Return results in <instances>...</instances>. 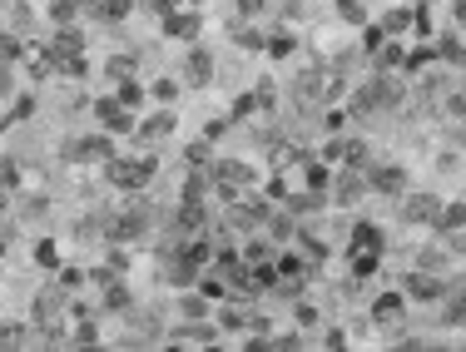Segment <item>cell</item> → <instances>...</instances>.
Instances as JSON below:
<instances>
[{
  "label": "cell",
  "instance_id": "6da1fadb",
  "mask_svg": "<svg viewBox=\"0 0 466 352\" xmlns=\"http://www.w3.org/2000/svg\"><path fill=\"white\" fill-rule=\"evenodd\" d=\"M100 174H104V184H110L114 194H129L134 199L139 189H149L154 184V174H159V159L154 154H114V159H104L100 164Z\"/></svg>",
  "mask_w": 466,
  "mask_h": 352
},
{
  "label": "cell",
  "instance_id": "7a4b0ae2",
  "mask_svg": "<svg viewBox=\"0 0 466 352\" xmlns=\"http://www.w3.org/2000/svg\"><path fill=\"white\" fill-rule=\"evenodd\" d=\"M60 159L75 164V169H100L104 159H114V134L110 129H85L80 139H65Z\"/></svg>",
  "mask_w": 466,
  "mask_h": 352
},
{
  "label": "cell",
  "instance_id": "3957f363",
  "mask_svg": "<svg viewBox=\"0 0 466 352\" xmlns=\"http://www.w3.org/2000/svg\"><path fill=\"white\" fill-rule=\"evenodd\" d=\"M407 308H412V302H407V293L402 288H387V293H378V298H372V323H378L382 333H392V338H397V333L407 327Z\"/></svg>",
  "mask_w": 466,
  "mask_h": 352
},
{
  "label": "cell",
  "instance_id": "277c9868",
  "mask_svg": "<svg viewBox=\"0 0 466 352\" xmlns=\"http://www.w3.org/2000/svg\"><path fill=\"white\" fill-rule=\"evenodd\" d=\"M452 288L447 283V273H427V268H407L402 273V293H407V302H441V293Z\"/></svg>",
  "mask_w": 466,
  "mask_h": 352
},
{
  "label": "cell",
  "instance_id": "5b68a950",
  "mask_svg": "<svg viewBox=\"0 0 466 352\" xmlns=\"http://www.w3.org/2000/svg\"><path fill=\"white\" fill-rule=\"evenodd\" d=\"M397 203H402V218H407L412 228H437L441 203H447V199H437V194H427V189H407Z\"/></svg>",
  "mask_w": 466,
  "mask_h": 352
},
{
  "label": "cell",
  "instance_id": "8992f818",
  "mask_svg": "<svg viewBox=\"0 0 466 352\" xmlns=\"http://www.w3.org/2000/svg\"><path fill=\"white\" fill-rule=\"evenodd\" d=\"M367 184H372V194H387V199H402V194L412 189L407 164H382V159L367 164Z\"/></svg>",
  "mask_w": 466,
  "mask_h": 352
},
{
  "label": "cell",
  "instance_id": "52a82bcc",
  "mask_svg": "<svg viewBox=\"0 0 466 352\" xmlns=\"http://www.w3.org/2000/svg\"><path fill=\"white\" fill-rule=\"evenodd\" d=\"M95 125L110 129V134L119 139V134H134L139 114H134V110H125V104L114 100V89H110V95H100V100H95Z\"/></svg>",
  "mask_w": 466,
  "mask_h": 352
},
{
  "label": "cell",
  "instance_id": "ba28073f",
  "mask_svg": "<svg viewBox=\"0 0 466 352\" xmlns=\"http://www.w3.org/2000/svg\"><path fill=\"white\" fill-rule=\"evenodd\" d=\"M174 129H179L174 104H154V110H144V114H139L134 134H139V139H149V144H159V139H169Z\"/></svg>",
  "mask_w": 466,
  "mask_h": 352
},
{
  "label": "cell",
  "instance_id": "9c48e42d",
  "mask_svg": "<svg viewBox=\"0 0 466 352\" xmlns=\"http://www.w3.org/2000/svg\"><path fill=\"white\" fill-rule=\"evenodd\" d=\"M214 323L224 327V338H239L243 327H253V302L248 298H218Z\"/></svg>",
  "mask_w": 466,
  "mask_h": 352
},
{
  "label": "cell",
  "instance_id": "30bf717a",
  "mask_svg": "<svg viewBox=\"0 0 466 352\" xmlns=\"http://www.w3.org/2000/svg\"><path fill=\"white\" fill-rule=\"evenodd\" d=\"M328 194L338 203H357L363 194H372V184H367V169H348V164H338V174H332Z\"/></svg>",
  "mask_w": 466,
  "mask_h": 352
},
{
  "label": "cell",
  "instance_id": "8fae6325",
  "mask_svg": "<svg viewBox=\"0 0 466 352\" xmlns=\"http://www.w3.org/2000/svg\"><path fill=\"white\" fill-rule=\"evenodd\" d=\"M214 70H218L214 50H203L199 40H194V45H189V60H184V85H189V89H209V85H214Z\"/></svg>",
  "mask_w": 466,
  "mask_h": 352
},
{
  "label": "cell",
  "instance_id": "7c38bea8",
  "mask_svg": "<svg viewBox=\"0 0 466 352\" xmlns=\"http://www.w3.org/2000/svg\"><path fill=\"white\" fill-rule=\"evenodd\" d=\"M159 26H164L169 40H184V45H194V40H199V30H203V20H199L194 11H184V5H174V11L159 15Z\"/></svg>",
  "mask_w": 466,
  "mask_h": 352
},
{
  "label": "cell",
  "instance_id": "4fadbf2b",
  "mask_svg": "<svg viewBox=\"0 0 466 352\" xmlns=\"http://www.w3.org/2000/svg\"><path fill=\"white\" fill-rule=\"evenodd\" d=\"M348 253H387V233L378 224H367V218H357L353 239H348Z\"/></svg>",
  "mask_w": 466,
  "mask_h": 352
},
{
  "label": "cell",
  "instance_id": "5bb4252c",
  "mask_svg": "<svg viewBox=\"0 0 466 352\" xmlns=\"http://www.w3.org/2000/svg\"><path fill=\"white\" fill-rule=\"evenodd\" d=\"M179 318L184 323H194V318H214V298L203 288H184L179 293Z\"/></svg>",
  "mask_w": 466,
  "mask_h": 352
},
{
  "label": "cell",
  "instance_id": "9a60e30c",
  "mask_svg": "<svg viewBox=\"0 0 466 352\" xmlns=\"http://www.w3.org/2000/svg\"><path fill=\"white\" fill-rule=\"evenodd\" d=\"M203 218H209V209H203V199H184L174 214V228L179 233H203Z\"/></svg>",
  "mask_w": 466,
  "mask_h": 352
},
{
  "label": "cell",
  "instance_id": "2e32d148",
  "mask_svg": "<svg viewBox=\"0 0 466 352\" xmlns=\"http://www.w3.org/2000/svg\"><path fill=\"white\" fill-rule=\"evenodd\" d=\"M441 323L447 327H466V288H447L441 293Z\"/></svg>",
  "mask_w": 466,
  "mask_h": 352
},
{
  "label": "cell",
  "instance_id": "e0dca14e",
  "mask_svg": "<svg viewBox=\"0 0 466 352\" xmlns=\"http://www.w3.org/2000/svg\"><path fill=\"white\" fill-rule=\"evenodd\" d=\"M134 15V0H95V20L100 26H125Z\"/></svg>",
  "mask_w": 466,
  "mask_h": 352
},
{
  "label": "cell",
  "instance_id": "ac0fdd59",
  "mask_svg": "<svg viewBox=\"0 0 466 352\" xmlns=\"http://www.w3.org/2000/svg\"><path fill=\"white\" fill-rule=\"evenodd\" d=\"M30 342H35V323H20V318L0 323V348H30Z\"/></svg>",
  "mask_w": 466,
  "mask_h": 352
},
{
  "label": "cell",
  "instance_id": "d6986e66",
  "mask_svg": "<svg viewBox=\"0 0 466 352\" xmlns=\"http://www.w3.org/2000/svg\"><path fill=\"white\" fill-rule=\"evenodd\" d=\"M437 60H441V65H452V70H466V40L456 35V30L437 40Z\"/></svg>",
  "mask_w": 466,
  "mask_h": 352
},
{
  "label": "cell",
  "instance_id": "ffe728a7",
  "mask_svg": "<svg viewBox=\"0 0 466 352\" xmlns=\"http://www.w3.org/2000/svg\"><path fill=\"white\" fill-rule=\"evenodd\" d=\"M214 139H189V144H184V164H189V169H214Z\"/></svg>",
  "mask_w": 466,
  "mask_h": 352
},
{
  "label": "cell",
  "instance_id": "44dd1931",
  "mask_svg": "<svg viewBox=\"0 0 466 352\" xmlns=\"http://www.w3.org/2000/svg\"><path fill=\"white\" fill-rule=\"evenodd\" d=\"M114 89V100H119V104H125V110H144V100H149V89H144V85H139V80L134 75H129V80H119V85H110Z\"/></svg>",
  "mask_w": 466,
  "mask_h": 352
},
{
  "label": "cell",
  "instance_id": "7402d4cb",
  "mask_svg": "<svg viewBox=\"0 0 466 352\" xmlns=\"http://www.w3.org/2000/svg\"><path fill=\"white\" fill-rule=\"evenodd\" d=\"M332 15H338L342 26H353V30H363L372 15H367V0H332Z\"/></svg>",
  "mask_w": 466,
  "mask_h": 352
},
{
  "label": "cell",
  "instance_id": "603a6c76",
  "mask_svg": "<svg viewBox=\"0 0 466 352\" xmlns=\"http://www.w3.org/2000/svg\"><path fill=\"white\" fill-rule=\"evenodd\" d=\"M382 30H387V35H397L402 40L407 30H412V5H387V11H382V20H378Z\"/></svg>",
  "mask_w": 466,
  "mask_h": 352
},
{
  "label": "cell",
  "instance_id": "cb8c5ba5",
  "mask_svg": "<svg viewBox=\"0 0 466 352\" xmlns=\"http://www.w3.org/2000/svg\"><path fill=\"white\" fill-rule=\"evenodd\" d=\"M338 164H348V169H367V164H372V149H367L363 139L342 134V154H338Z\"/></svg>",
  "mask_w": 466,
  "mask_h": 352
},
{
  "label": "cell",
  "instance_id": "d4e9b609",
  "mask_svg": "<svg viewBox=\"0 0 466 352\" xmlns=\"http://www.w3.org/2000/svg\"><path fill=\"white\" fill-rule=\"evenodd\" d=\"M184 89H189L184 80H174V75H159V80L149 85V100H154V104H179V95H184Z\"/></svg>",
  "mask_w": 466,
  "mask_h": 352
},
{
  "label": "cell",
  "instance_id": "484cf974",
  "mask_svg": "<svg viewBox=\"0 0 466 352\" xmlns=\"http://www.w3.org/2000/svg\"><path fill=\"white\" fill-rule=\"evenodd\" d=\"M452 258H456L452 249H422L412 264H416V268H427V273H447V268H452Z\"/></svg>",
  "mask_w": 466,
  "mask_h": 352
},
{
  "label": "cell",
  "instance_id": "4316f807",
  "mask_svg": "<svg viewBox=\"0 0 466 352\" xmlns=\"http://www.w3.org/2000/svg\"><path fill=\"white\" fill-rule=\"evenodd\" d=\"M45 15H50V26H75L80 0H45Z\"/></svg>",
  "mask_w": 466,
  "mask_h": 352
},
{
  "label": "cell",
  "instance_id": "83f0119b",
  "mask_svg": "<svg viewBox=\"0 0 466 352\" xmlns=\"http://www.w3.org/2000/svg\"><path fill=\"white\" fill-rule=\"evenodd\" d=\"M441 233H456V228H466V199H452L441 203V218H437Z\"/></svg>",
  "mask_w": 466,
  "mask_h": 352
},
{
  "label": "cell",
  "instance_id": "f1b7e54d",
  "mask_svg": "<svg viewBox=\"0 0 466 352\" xmlns=\"http://www.w3.org/2000/svg\"><path fill=\"white\" fill-rule=\"evenodd\" d=\"M293 50H298V35H293V30H273V35H268V55H273V60H293Z\"/></svg>",
  "mask_w": 466,
  "mask_h": 352
},
{
  "label": "cell",
  "instance_id": "f546056e",
  "mask_svg": "<svg viewBox=\"0 0 466 352\" xmlns=\"http://www.w3.org/2000/svg\"><path fill=\"white\" fill-rule=\"evenodd\" d=\"M55 278H60V288L70 293V298H75V293H85V283H89V273H85V268H70V264H60V268H55Z\"/></svg>",
  "mask_w": 466,
  "mask_h": 352
},
{
  "label": "cell",
  "instance_id": "4dcf8cb0",
  "mask_svg": "<svg viewBox=\"0 0 466 352\" xmlns=\"http://www.w3.org/2000/svg\"><path fill=\"white\" fill-rule=\"evenodd\" d=\"M134 75V55H110V60H104V80H110V85H119V80H129Z\"/></svg>",
  "mask_w": 466,
  "mask_h": 352
},
{
  "label": "cell",
  "instance_id": "1f68e13d",
  "mask_svg": "<svg viewBox=\"0 0 466 352\" xmlns=\"http://www.w3.org/2000/svg\"><path fill=\"white\" fill-rule=\"evenodd\" d=\"M382 264V253H348V273L353 278H372Z\"/></svg>",
  "mask_w": 466,
  "mask_h": 352
},
{
  "label": "cell",
  "instance_id": "d6a6232c",
  "mask_svg": "<svg viewBox=\"0 0 466 352\" xmlns=\"http://www.w3.org/2000/svg\"><path fill=\"white\" fill-rule=\"evenodd\" d=\"M258 110H264V100H258V89H253V95H239V100H233L228 119H233V125H243V119H253Z\"/></svg>",
  "mask_w": 466,
  "mask_h": 352
},
{
  "label": "cell",
  "instance_id": "836d02e7",
  "mask_svg": "<svg viewBox=\"0 0 466 352\" xmlns=\"http://www.w3.org/2000/svg\"><path fill=\"white\" fill-rule=\"evenodd\" d=\"M35 264L55 273V268L65 264V258H60V243H55V239H40V243H35Z\"/></svg>",
  "mask_w": 466,
  "mask_h": 352
},
{
  "label": "cell",
  "instance_id": "e575fe53",
  "mask_svg": "<svg viewBox=\"0 0 466 352\" xmlns=\"http://www.w3.org/2000/svg\"><path fill=\"white\" fill-rule=\"evenodd\" d=\"M293 318H298V327H317V323H323V308H317V302H308V298H298Z\"/></svg>",
  "mask_w": 466,
  "mask_h": 352
},
{
  "label": "cell",
  "instance_id": "d590c367",
  "mask_svg": "<svg viewBox=\"0 0 466 352\" xmlns=\"http://www.w3.org/2000/svg\"><path fill=\"white\" fill-rule=\"evenodd\" d=\"M437 169H441V174H456V169H466V154L462 149H441L437 154Z\"/></svg>",
  "mask_w": 466,
  "mask_h": 352
},
{
  "label": "cell",
  "instance_id": "8d00e7d4",
  "mask_svg": "<svg viewBox=\"0 0 466 352\" xmlns=\"http://www.w3.org/2000/svg\"><path fill=\"white\" fill-rule=\"evenodd\" d=\"M0 189H20V164L0 159Z\"/></svg>",
  "mask_w": 466,
  "mask_h": 352
},
{
  "label": "cell",
  "instance_id": "74e56055",
  "mask_svg": "<svg viewBox=\"0 0 466 352\" xmlns=\"http://www.w3.org/2000/svg\"><path fill=\"white\" fill-rule=\"evenodd\" d=\"M224 129H233V119H224V114H218V119H209V125H203V139H224Z\"/></svg>",
  "mask_w": 466,
  "mask_h": 352
},
{
  "label": "cell",
  "instance_id": "f35d334b",
  "mask_svg": "<svg viewBox=\"0 0 466 352\" xmlns=\"http://www.w3.org/2000/svg\"><path fill=\"white\" fill-rule=\"evenodd\" d=\"M20 209H26V214H45V209H50V199H45V194H26V199H20Z\"/></svg>",
  "mask_w": 466,
  "mask_h": 352
},
{
  "label": "cell",
  "instance_id": "ab89813d",
  "mask_svg": "<svg viewBox=\"0 0 466 352\" xmlns=\"http://www.w3.org/2000/svg\"><path fill=\"white\" fill-rule=\"evenodd\" d=\"M239 5V15H264L268 11V0H233Z\"/></svg>",
  "mask_w": 466,
  "mask_h": 352
},
{
  "label": "cell",
  "instance_id": "60d3db41",
  "mask_svg": "<svg viewBox=\"0 0 466 352\" xmlns=\"http://www.w3.org/2000/svg\"><path fill=\"white\" fill-rule=\"evenodd\" d=\"M323 342H328V348H348V333H342V327H328V333H323Z\"/></svg>",
  "mask_w": 466,
  "mask_h": 352
},
{
  "label": "cell",
  "instance_id": "b9f144b4",
  "mask_svg": "<svg viewBox=\"0 0 466 352\" xmlns=\"http://www.w3.org/2000/svg\"><path fill=\"white\" fill-rule=\"evenodd\" d=\"M452 15H456V26H466V0H452Z\"/></svg>",
  "mask_w": 466,
  "mask_h": 352
},
{
  "label": "cell",
  "instance_id": "7bdbcfd3",
  "mask_svg": "<svg viewBox=\"0 0 466 352\" xmlns=\"http://www.w3.org/2000/svg\"><path fill=\"white\" fill-rule=\"evenodd\" d=\"M11 214V189H0V218Z\"/></svg>",
  "mask_w": 466,
  "mask_h": 352
},
{
  "label": "cell",
  "instance_id": "ee69618b",
  "mask_svg": "<svg viewBox=\"0 0 466 352\" xmlns=\"http://www.w3.org/2000/svg\"><path fill=\"white\" fill-rule=\"evenodd\" d=\"M456 149H462V154H466V125H462V134H456Z\"/></svg>",
  "mask_w": 466,
  "mask_h": 352
},
{
  "label": "cell",
  "instance_id": "f6af8a7d",
  "mask_svg": "<svg viewBox=\"0 0 466 352\" xmlns=\"http://www.w3.org/2000/svg\"><path fill=\"white\" fill-rule=\"evenodd\" d=\"M5 253H11V249H5V233H0V258H5Z\"/></svg>",
  "mask_w": 466,
  "mask_h": 352
},
{
  "label": "cell",
  "instance_id": "bcb514c9",
  "mask_svg": "<svg viewBox=\"0 0 466 352\" xmlns=\"http://www.w3.org/2000/svg\"><path fill=\"white\" fill-rule=\"evenodd\" d=\"M462 119H466V114H462Z\"/></svg>",
  "mask_w": 466,
  "mask_h": 352
}]
</instances>
